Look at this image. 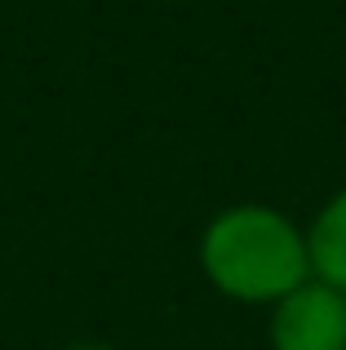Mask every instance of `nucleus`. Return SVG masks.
Here are the masks:
<instances>
[{
  "instance_id": "nucleus-1",
  "label": "nucleus",
  "mask_w": 346,
  "mask_h": 350,
  "mask_svg": "<svg viewBox=\"0 0 346 350\" xmlns=\"http://www.w3.org/2000/svg\"><path fill=\"white\" fill-rule=\"evenodd\" d=\"M200 266L217 293L249 306H276L311 280L306 235L271 204H231L204 226Z\"/></svg>"
},
{
  "instance_id": "nucleus-2",
  "label": "nucleus",
  "mask_w": 346,
  "mask_h": 350,
  "mask_svg": "<svg viewBox=\"0 0 346 350\" xmlns=\"http://www.w3.org/2000/svg\"><path fill=\"white\" fill-rule=\"evenodd\" d=\"M267 333L271 350H346V297L320 280H306L276 301Z\"/></svg>"
},
{
  "instance_id": "nucleus-3",
  "label": "nucleus",
  "mask_w": 346,
  "mask_h": 350,
  "mask_svg": "<svg viewBox=\"0 0 346 350\" xmlns=\"http://www.w3.org/2000/svg\"><path fill=\"white\" fill-rule=\"evenodd\" d=\"M306 253H311V280L329 284V288H338L346 297V187L311 222V231H306Z\"/></svg>"
},
{
  "instance_id": "nucleus-4",
  "label": "nucleus",
  "mask_w": 346,
  "mask_h": 350,
  "mask_svg": "<svg viewBox=\"0 0 346 350\" xmlns=\"http://www.w3.org/2000/svg\"><path fill=\"white\" fill-rule=\"evenodd\" d=\"M67 350H111V346H94V342H85V346H67Z\"/></svg>"
}]
</instances>
